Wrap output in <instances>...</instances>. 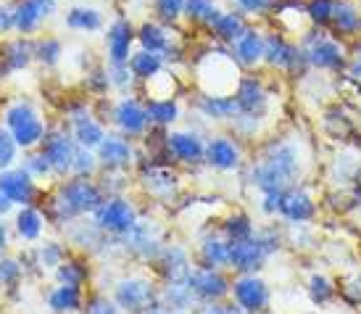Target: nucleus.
<instances>
[{"label":"nucleus","mask_w":361,"mask_h":314,"mask_svg":"<svg viewBox=\"0 0 361 314\" xmlns=\"http://www.w3.org/2000/svg\"><path fill=\"white\" fill-rule=\"evenodd\" d=\"M56 272V280L63 285H74V288H82V291H87L92 283V264H90V256L87 253H80L74 251L69 253L61 267L53 270Z\"/></svg>","instance_id":"29"},{"label":"nucleus","mask_w":361,"mask_h":314,"mask_svg":"<svg viewBox=\"0 0 361 314\" xmlns=\"http://www.w3.org/2000/svg\"><path fill=\"white\" fill-rule=\"evenodd\" d=\"M171 314H192V312H171Z\"/></svg>","instance_id":"63"},{"label":"nucleus","mask_w":361,"mask_h":314,"mask_svg":"<svg viewBox=\"0 0 361 314\" xmlns=\"http://www.w3.org/2000/svg\"><path fill=\"white\" fill-rule=\"evenodd\" d=\"M245 180L251 188L264 193H285L301 185L303 180V151L295 140L271 138L261 145L256 159L245 162Z\"/></svg>","instance_id":"1"},{"label":"nucleus","mask_w":361,"mask_h":314,"mask_svg":"<svg viewBox=\"0 0 361 314\" xmlns=\"http://www.w3.org/2000/svg\"><path fill=\"white\" fill-rule=\"evenodd\" d=\"M264 314H271V312H264Z\"/></svg>","instance_id":"64"},{"label":"nucleus","mask_w":361,"mask_h":314,"mask_svg":"<svg viewBox=\"0 0 361 314\" xmlns=\"http://www.w3.org/2000/svg\"><path fill=\"white\" fill-rule=\"evenodd\" d=\"M280 198L282 193H264L261 195V212L267 214V217H277V212H280Z\"/></svg>","instance_id":"58"},{"label":"nucleus","mask_w":361,"mask_h":314,"mask_svg":"<svg viewBox=\"0 0 361 314\" xmlns=\"http://www.w3.org/2000/svg\"><path fill=\"white\" fill-rule=\"evenodd\" d=\"M230 298L240 306L245 314H264L271 312V288L259 272L253 274H235L232 277Z\"/></svg>","instance_id":"9"},{"label":"nucleus","mask_w":361,"mask_h":314,"mask_svg":"<svg viewBox=\"0 0 361 314\" xmlns=\"http://www.w3.org/2000/svg\"><path fill=\"white\" fill-rule=\"evenodd\" d=\"M13 230L24 243H37L45 230V214L40 206H19L13 217Z\"/></svg>","instance_id":"31"},{"label":"nucleus","mask_w":361,"mask_h":314,"mask_svg":"<svg viewBox=\"0 0 361 314\" xmlns=\"http://www.w3.org/2000/svg\"><path fill=\"white\" fill-rule=\"evenodd\" d=\"M319 127L324 132V138L343 143V145H348V143L359 138V122H356V116L341 101H332L327 106H322Z\"/></svg>","instance_id":"22"},{"label":"nucleus","mask_w":361,"mask_h":314,"mask_svg":"<svg viewBox=\"0 0 361 314\" xmlns=\"http://www.w3.org/2000/svg\"><path fill=\"white\" fill-rule=\"evenodd\" d=\"M285 224H293V227H301V224L317 222L319 217V203L311 195L306 188L295 185V188H288L280 198V212H277Z\"/></svg>","instance_id":"18"},{"label":"nucleus","mask_w":361,"mask_h":314,"mask_svg":"<svg viewBox=\"0 0 361 314\" xmlns=\"http://www.w3.org/2000/svg\"><path fill=\"white\" fill-rule=\"evenodd\" d=\"M116 246L135 259L151 264L164 248V238H161V230L156 227V222H142L140 219L130 233L116 238Z\"/></svg>","instance_id":"15"},{"label":"nucleus","mask_w":361,"mask_h":314,"mask_svg":"<svg viewBox=\"0 0 361 314\" xmlns=\"http://www.w3.org/2000/svg\"><path fill=\"white\" fill-rule=\"evenodd\" d=\"M92 222L98 224L106 235H111V238H121V235H127L135 224L140 222V212L121 193V195H109L101 203V209L92 214Z\"/></svg>","instance_id":"8"},{"label":"nucleus","mask_w":361,"mask_h":314,"mask_svg":"<svg viewBox=\"0 0 361 314\" xmlns=\"http://www.w3.org/2000/svg\"><path fill=\"white\" fill-rule=\"evenodd\" d=\"M137 42V30L130 19H114L106 30V53L109 64H127L130 61L132 45Z\"/></svg>","instance_id":"25"},{"label":"nucleus","mask_w":361,"mask_h":314,"mask_svg":"<svg viewBox=\"0 0 361 314\" xmlns=\"http://www.w3.org/2000/svg\"><path fill=\"white\" fill-rule=\"evenodd\" d=\"M42 151V156L48 159L53 169V177L56 180H63L71 174V162H74V151H77V140L71 130H61V127H53V130L45 132L42 143L37 145Z\"/></svg>","instance_id":"12"},{"label":"nucleus","mask_w":361,"mask_h":314,"mask_svg":"<svg viewBox=\"0 0 361 314\" xmlns=\"http://www.w3.org/2000/svg\"><path fill=\"white\" fill-rule=\"evenodd\" d=\"M161 283L153 277H142V274H132V277H121L114 285V301L119 304L124 314H145L148 309L159 306Z\"/></svg>","instance_id":"5"},{"label":"nucleus","mask_w":361,"mask_h":314,"mask_svg":"<svg viewBox=\"0 0 361 314\" xmlns=\"http://www.w3.org/2000/svg\"><path fill=\"white\" fill-rule=\"evenodd\" d=\"M66 27L74 32H101L106 27V19H103V13L98 8H92V6H74V8L66 13Z\"/></svg>","instance_id":"40"},{"label":"nucleus","mask_w":361,"mask_h":314,"mask_svg":"<svg viewBox=\"0 0 361 314\" xmlns=\"http://www.w3.org/2000/svg\"><path fill=\"white\" fill-rule=\"evenodd\" d=\"M3 124L8 127V132L13 135V140L19 148L24 151H32V148H37L45 138V122H42V116L37 114V109L27 101H19L8 106L6 109V116H3Z\"/></svg>","instance_id":"7"},{"label":"nucleus","mask_w":361,"mask_h":314,"mask_svg":"<svg viewBox=\"0 0 361 314\" xmlns=\"http://www.w3.org/2000/svg\"><path fill=\"white\" fill-rule=\"evenodd\" d=\"M71 135H74V140H77V145H82V148H90V151H95V148L101 145L103 138H106L109 132H106L103 122H98L95 116H87V119H82V122L71 124Z\"/></svg>","instance_id":"41"},{"label":"nucleus","mask_w":361,"mask_h":314,"mask_svg":"<svg viewBox=\"0 0 361 314\" xmlns=\"http://www.w3.org/2000/svg\"><path fill=\"white\" fill-rule=\"evenodd\" d=\"M85 85H87V90H90L95 98H103L109 90H114V87H111V80H109V66H98V69L87 71Z\"/></svg>","instance_id":"51"},{"label":"nucleus","mask_w":361,"mask_h":314,"mask_svg":"<svg viewBox=\"0 0 361 314\" xmlns=\"http://www.w3.org/2000/svg\"><path fill=\"white\" fill-rule=\"evenodd\" d=\"M303 53H306V61L309 69L314 74H345L348 69V42L335 37L330 30H319V27H309L301 37Z\"/></svg>","instance_id":"2"},{"label":"nucleus","mask_w":361,"mask_h":314,"mask_svg":"<svg viewBox=\"0 0 361 314\" xmlns=\"http://www.w3.org/2000/svg\"><path fill=\"white\" fill-rule=\"evenodd\" d=\"M345 74L351 80H361V37L348 42V69Z\"/></svg>","instance_id":"55"},{"label":"nucleus","mask_w":361,"mask_h":314,"mask_svg":"<svg viewBox=\"0 0 361 314\" xmlns=\"http://www.w3.org/2000/svg\"><path fill=\"white\" fill-rule=\"evenodd\" d=\"M109 80L114 90H127L135 82V74L130 71V64H109Z\"/></svg>","instance_id":"53"},{"label":"nucleus","mask_w":361,"mask_h":314,"mask_svg":"<svg viewBox=\"0 0 361 314\" xmlns=\"http://www.w3.org/2000/svg\"><path fill=\"white\" fill-rule=\"evenodd\" d=\"M330 32L345 42L361 37V0H335Z\"/></svg>","instance_id":"26"},{"label":"nucleus","mask_w":361,"mask_h":314,"mask_svg":"<svg viewBox=\"0 0 361 314\" xmlns=\"http://www.w3.org/2000/svg\"><path fill=\"white\" fill-rule=\"evenodd\" d=\"M24 277H27V272H24V267H21L19 259H13V256H0V288L16 291Z\"/></svg>","instance_id":"44"},{"label":"nucleus","mask_w":361,"mask_h":314,"mask_svg":"<svg viewBox=\"0 0 361 314\" xmlns=\"http://www.w3.org/2000/svg\"><path fill=\"white\" fill-rule=\"evenodd\" d=\"M219 0H185V19L192 27H201V30H209L214 21L219 19L221 13Z\"/></svg>","instance_id":"37"},{"label":"nucleus","mask_w":361,"mask_h":314,"mask_svg":"<svg viewBox=\"0 0 361 314\" xmlns=\"http://www.w3.org/2000/svg\"><path fill=\"white\" fill-rule=\"evenodd\" d=\"M85 298H87V294H85L82 288L59 283L51 294H48V306H51V312H56V314H82Z\"/></svg>","instance_id":"33"},{"label":"nucleus","mask_w":361,"mask_h":314,"mask_svg":"<svg viewBox=\"0 0 361 314\" xmlns=\"http://www.w3.org/2000/svg\"><path fill=\"white\" fill-rule=\"evenodd\" d=\"M82 314H124V312H121L119 304H116L114 298H109V296H103V294H87Z\"/></svg>","instance_id":"49"},{"label":"nucleus","mask_w":361,"mask_h":314,"mask_svg":"<svg viewBox=\"0 0 361 314\" xmlns=\"http://www.w3.org/2000/svg\"><path fill=\"white\" fill-rule=\"evenodd\" d=\"M16 153H19V145L13 140V135L8 132V127L0 124V172L13 167L16 162Z\"/></svg>","instance_id":"50"},{"label":"nucleus","mask_w":361,"mask_h":314,"mask_svg":"<svg viewBox=\"0 0 361 314\" xmlns=\"http://www.w3.org/2000/svg\"><path fill=\"white\" fill-rule=\"evenodd\" d=\"M153 16L159 24L174 27L180 19H185V0H153Z\"/></svg>","instance_id":"43"},{"label":"nucleus","mask_w":361,"mask_h":314,"mask_svg":"<svg viewBox=\"0 0 361 314\" xmlns=\"http://www.w3.org/2000/svg\"><path fill=\"white\" fill-rule=\"evenodd\" d=\"M8 238H11L8 224L0 219V256H6V251H8Z\"/></svg>","instance_id":"60"},{"label":"nucleus","mask_w":361,"mask_h":314,"mask_svg":"<svg viewBox=\"0 0 361 314\" xmlns=\"http://www.w3.org/2000/svg\"><path fill=\"white\" fill-rule=\"evenodd\" d=\"M0 193H6L16 206H40L42 188L24 167H8L0 172Z\"/></svg>","instance_id":"19"},{"label":"nucleus","mask_w":361,"mask_h":314,"mask_svg":"<svg viewBox=\"0 0 361 314\" xmlns=\"http://www.w3.org/2000/svg\"><path fill=\"white\" fill-rule=\"evenodd\" d=\"M19 262L21 267H24V272L27 274H40L45 272L40 264V256H37V248H24V251L19 253Z\"/></svg>","instance_id":"57"},{"label":"nucleus","mask_w":361,"mask_h":314,"mask_svg":"<svg viewBox=\"0 0 361 314\" xmlns=\"http://www.w3.org/2000/svg\"><path fill=\"white\" fill-rule=\"evenodd\" d=\"M261 69L277 74L282 80H306L311 74L301 42L285 32L274 30V27H267V45H264V66Z\"/></svg>","instance_id":"3"},{"label":"nucleus","mask_w":361,"mask_h":314,"mask_svg":"<svg viewBox=\"0 0 361 314\" xmlns=\"http://www.w3.org/2000/svg\"><path fill=\"white\" fill-rule=\"evenodd\" d=\"M219 233L230 241V243H238V241H248L256 235V224H253V217L248 212H230L224 219L219 222Z\"/></svg>","instance_id":"35"},{"label":"nucleus","mask_w":361,"mask_h":314,"mask_svg":"<svg viewBox=\"0 0 361 314\" xmlns=\"http://www.w3.org/2000/svg\"><path fill=\"white\" fill-rule=\"evenodd\" d=\"M338 291H341V298L345 304L353 306V309H361V274H356L351 283L338 285Z\"/></svg>","instance_id":"54"},{"label":"nucleus","mask_w":361,"mask_h":314,"mask_svg":"<svg viewBox=\"0 0 361 314\" xmlns=\"http://www.w3.org/2000/svg\"><path fill=\"white\" fill-rule=\"evenodd\" d=\"M280 0H232V8H238L243 16H248L251 21L267 24L271 19V13L277 8Z\"/></svg>","instance_id":"42"},{"label":"nucleus","mask_w":361,"mask_h":314,"mask_svg":"<svg viewBox=\"0 0 361 314\" xmlns=\"http://www.w3.org/2000/svg\"><path fill=\"white\" fill-rule=\"evenodd\" d=\"M192 109L201 114L206 122L230 124L240 116V106L232 92H198L192 98Z\"/></svg>","instance_id":"23"},{"label":"nucleus","mask_w":361,"mask_h":314,"mask_svg":"<svg viewBox=\"0 0 361 314\" xmlns=\"http://www.w3.org/2000/svg\"><path fill=\"white\" fill-rule=\"evenodd\" d=\"M13 206H16V203L11 201L6 193H0V219H3V217H8V214L13 212Z\"/></svg>","instance_id":"61"},{"label":"nucleus","mask_w":361,"mask_h":314,"mask_svg":"<svg viewBox=\"0 0 361 314\" xmlns=\"http://www.w3.org/2000/svg\"><path fill=\"white\" fill-rule=\"evenodd\" d=\"M98 172H101L98 153L90 151V148L77 145V151H74V162H71V174H80V177H95Z\"/></svg>","instance_id":"46"},{"label":"nucleus","mask_w":361,"mask_h":314,"mask_svg":"<svg viewBox=\"0 0 361 314\" xmlns=\"http://www.w3.org/2000/svg\"><path fill=\"white\" fill-rule=\"evenodd\" d=\"M192 267V253L180 243L164 246L161 253L151 262V270L159 283H188Z\"/></svg>","instance_id":"14"},{"label":"nucleus","mask_w":361,"mask_h":314,"mask_svg":"<svg viewBox=\"0 0 361 314\" xmlns=\"http://www.w3.org/2000/svg\"><path fill=\"white\" fill-rule=\"evenodd\" d=\"M306 296H309V301L314 306H319V309H324V306L335 304L338 298H341V291H338V285H335V280H330L327 274L322 272H314L306 280Z\"/></svg>","instance_id":"36"},{"label":"nucleus","mask_w":361,"mask_h":314,"mask_svg":"<svg viewBox=\"0 0 361 314\" xmlns=\"http://www.w3.org/2000/svg\"><path fill=\"white\" fill-rule=\"evenodd\" d=\"M69 253L71 251L66 248V243H59V241H45V243H40V248H37L42 270H56V267H61Z\"/></svg>","instance_id":"47"},{"label":"nucleus","mask_w":361,"mask_h":314,"mask_svg":"<svg viewBox=\"0 0 361 314\" xmlns=\"http://www.w3.org/2000/svg\"><path fill=\"white\" fill-rule=\"evenodd\" d=\"M206 167L214 172H240L245 167L243 140L230 132H216L206 140Z\"/></svg>","instance_id":"10"},{"label":"nucleus","mask_w":361,"mask_h":314,"mask_svg":"<svg viewBox=\"0 0 361 314\" xmlns=\"http://www.w3.org/2000/svg\"><path fill=\"white\" fill-rule=\"evenodd\" d=\"M251 27V19L248 16H243L238 8H224L219 13V19L211 24L209 35H211V40L216 42V45H224V48H230L232 42L240 37L243 32Z\"/></svg>","instance_id":"27"},{"label":"nucleus","mask_w":361,"mask_h":314,"mask_svg":"<svg viewBox=\"0 0 361 314\" xmlns=\"http://www.w3.org/2000/svg\"><path fill=\"white\" fill-rule=\"evenodd\" d=\"M166 148L174 164L180 167H206V138L195 130H169Z\"/></svg>","instance_id":"16"},{"label":"nucleus","mask_w":361,"mask_h":314,"mask_svg":"<svg viewBox=\"0 0 361 314\" xmlns=\"http://www.w3.org/2000/svg\"><path fill=\"white\" fill-rule=\"evenodd\" d=\"M95 153H98L101 169H106V172H130L137 164L135 140L124 138L119 132H109L101 145L95 148Z\"/></svg>","instance_id":"17"},{"label":"nucleus","mask_w":361,"mask_h":314,"mask_svg":"<svg viewBox=\"0 0 361 314\" xmlns=\"http://www.w3.org/2000/svg\"><path fill=\"white\" fill-rule=\"evenodd\" d=\"M264 45H267V24L251 21V27L230 45V53L243 71H253L264 66Z\"/></svg>","instance_id":"20"},{"label":"nucleus","mask_w":361,"mask_h":314,"mask_svg":"<svg viewBox=\"0 0 361 314\" xmlns=\"http://www.w3.org/2000/svg\"><path fill=\"white\" fill-rule=\"evenodd\" d=\"M159 301L169 314L171 312H192L195 306H201L188 283H161Z\"/></svg>","instance_id":"32"},{"label":"nucleus","mask_w":361,"mask_h":314,"mask_svg":"<svg viewBox=\"0 0 361 314\" xmlns=\"http://www.w3.org/2000/svg\"><path fill=\"white\" fill-rule=\"evenodd\" d=\"M16 27V11H11L8 6H0V32H8Z\"/></svg>","instance_id":"59"},{"label":"nucleus","mask_w":361,"mask_h":314,"mask_svg":"<svg viewBox=\"0 0 361 314\" xmlns=\"http://www.w3.org/2000/svg\"><path fill=\"white\" fill-rule=\"evenodd\" d=\"M61 53H63V45L56 37H45V40L35 42V59L42 66H56L61 61Z\"/></svg>","instance_id":"48"},{"label":"nucleus","mask_w":361,"mask_h":314,"mask_svg":"<svg viewBox=\"0 0 361 314\" xmlns=\"http://www.w3.org/2000/svg\"><path fill=\"white\" fill-rule=\"evenodd\" d=\"M130 71L135 74V80L137 82H148L151 77H156L159 71L166 69V61H164V56L161 53H151L140 48V51H135L130 56Z\"/></svg>","instance_id":"39"},{"label":"nucleus","mask_w":361,"mask_h":314,"mask_svg":"<svg viewBox=\"0 0 361 314\" xmlns=\"http://www.w3.org/2000/svg\"><path fill=\"white\" fill-rule=\"evenodd\" d=\"M56 193H59L61 198H63V203L69 206V212L74 214V219L92 217V214L101 209V203L109 198L95 177H80V174H69V177L59 180Z\"/></svg>","instance_id":"4"},{"label":"nucleus","mask_w":361,"mask_h":314,"mask_svg":"<svg viewBox=\"0 0 361 314\" xmlns=\"http://www.w3.org/2000/svg\"><path fill=\"white\" fill-rule=\"evenodd\" d=\"M145 109H148V119L153 127H164V130L177 124L182 116V106L177 98H148Z\"/></svg>","instance_id":"34"},{"label":"nucleus","mask_w":361,"mask_h":314,"mask_svg":"<svg viewBox=\"0 0 361 314\" xmlns=\"http://www.w3.org/2000/svg\"><path fill=\"white\" fill-rule=\"evenodd\" d=\"M35 61V42L30 40H13L3 48V64L0 71H21Z\"/></svg>","instance_id":"38"},{"label":"nucleus","mask_w":361,"mask_h":314,"mask_svg":"<svg viewBox=\"0 0 361 314\" xmlns=\"http://www.w3.org/2000/svg\"><path fill=\"white\" fill-rule=\"evenodd\" d=\"M192 262L203 270H230V241L221 233L201 235L192 251Z\"/></svg>","instance_id":"24"},{"label":"nucleus","mask_w":361,"mask_h":314,"mask_svg":"<svg viewBox=\"0 0 361 314\" xmlns=\"http://www.w3.org/2000/svg\"><path fill=\"white\" fill-rule=\"evenodd\" d=\"M195 314H243V309L232 298L227 301H214V304H201Z\"/></svg>","instance_id":"56"},{"label":"nucleus","mask_w":361,"mask_h":314,"mask_svg":"<svg viewBox=\"0 0 361 314\" xmlns=\"http://www.w3.org/2000/svg\"><path fill=\"white\" fill-rule=\"evenodd\" d=\"M332 11H335V0H306V19L311 27L330 30Z\"/></svg>","instance_id":"45"},{"label":"nucleus","mask_w":361,"mask_h":314,"mask_svg":"<svg viewBox=\"0 0 361 314\" xmlns=\"http://www.w3.org/2000/svg\"><path fill=\"white\" fill-rule=\"evenodd\" d=\"M145 314H169V312H166V309H164V306H153V309H148V312H145Z\"/></svg>","instance_id":"62"},{"label":"nucleus","mask_w":361,"mask_h":314,"mask_svg":"<svg viewBox=\"0 0 361 314\" xmlns=\"http://www.w3.org/2000/svg\"><path fill=\"white\" fill-rule=\"evenodd\" d=\"M271 256H274V253L267 248V243L261 241L259 235H253V238H248V241L230 243V272L232 274L261 272Z\"/></svg>","instance_id":"21"},{"label":"nucleus","mask_w":361,"mask_h":314,"mask_svg":"<svg viewBox=\"0 0 361 314\" xmlns=\"http://www.w3.org/2000/svg\"><path fill=\"white\" fill-rule=\"evenodd\" d=\"M232 277L230 270H203L192 267L188 285L198 298V304H214V301H227L232 294Z\"/></svg>","instance_id":"13"},{"label":"nucleus","mask_w":361,"mask_h":314,"mask_svg":"<svg viewBox=\"0 0 361 314\" xmlns=\"http://www.w3.org/2000/svg\"><path fill=\"white\" fill-rule=\"evenodd\" d=\"M27 172L35 177V180H45V177H53V169L51 164H48V159L42 156V151L37 148V151H32L27 159H24V164H21Z\"/></svg>","instance_id":"52"},{"label":"nucleus","mask_w":361,"mask_h":314,"mask_svg":"<svg viewBox=\"0 0 361 314\" xmlns=\"http://www.w3.org/2000/svg\"><path fill=\"white\" fill-rule=\"evenodd\" d=\"M111 122H114L119 135L130 138V140H142V135L151 130L145 101H140L137 95H124L114 103L111 106Z\"/></svg>","instance_id":"11"},{"label":"nucleus","mask_w":361,"mask_h":314,"mask_svg":"<svg viewBox=\"0 0 361 314\" xmlns=\"http://www.w3.org/2000/svg\"><path fill=\"white\" fill-rule=\"evenodd\" d=\"M137 45L151 53H161L166 64H169L171 53H182L180 48H174V42H171L169 27H166V24H159V21H142L140 27H137Z\"/></svg>","instance_id":"28"},{"label":"nucleus","mask_w":361,"mask_h":314,"mask_svg":"<svg viewBox=\"0 0 361 314\" xmlns=\"http://www.w3.org/2000/svg\"><path fill=\"white\" fill-rule=\"evenodd\" d=\"M269 77L267 69H253L243 71L238 85H235V101L240 106L243 116H256V119H267L271 103V90H269Z\"/></svg>","instance_id":"6"},{"label":"nucleus","mask_w":361,"mask_h":314,"mask_svg":"<svg viewBox=\"0 0 361 314\" xmlns=\"http://www.w3.org/2000/svg\"><path fill=\"white\" fill-rule=\"evenodd\" d=\"M53 11H56V0H21V6L16 8V30L27 37L48 16H53Z\"/></svg>","instance_id":"30"}]
</instances>
